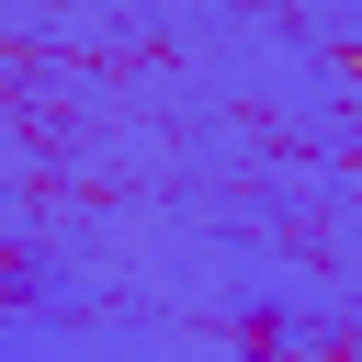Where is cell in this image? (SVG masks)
I'll list each match as a JSON object with an SVG mask.
<instances>
[]
</instances>
